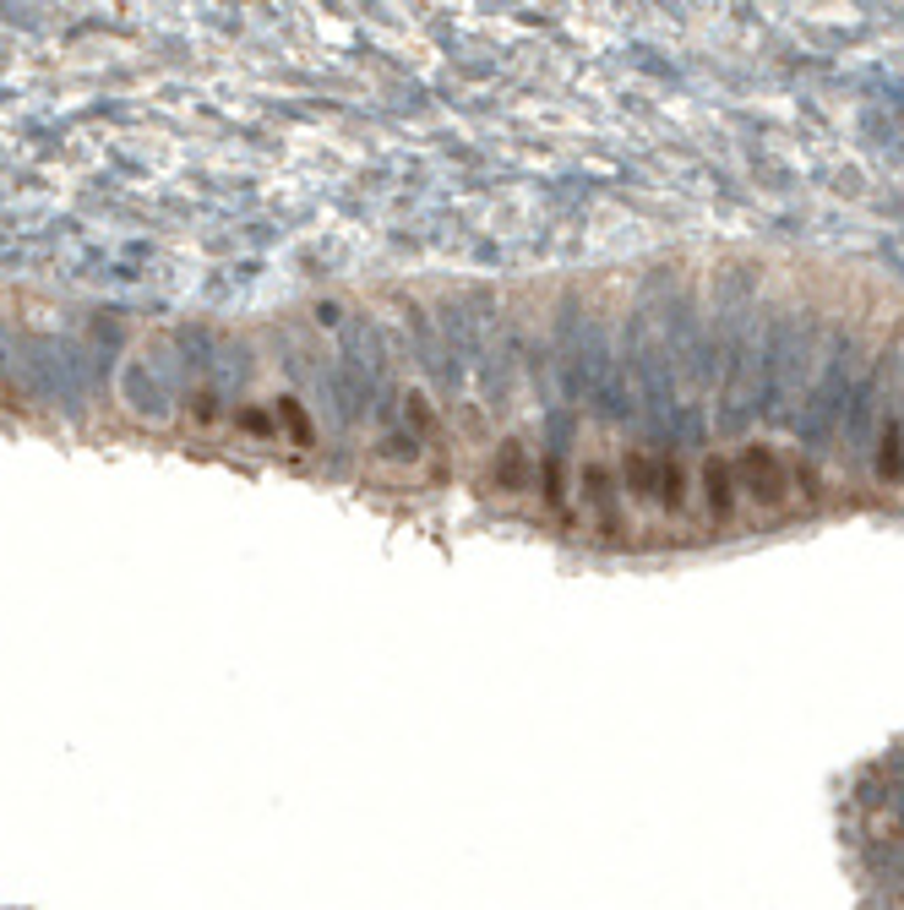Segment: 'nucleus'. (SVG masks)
<instances>
[{
	"instance_id": "obj_1",
	"label": "nucleus",
	"mask_w": 904,
	"mask_h": 910,
	"mask_svg": "<svg viewBox=\"0 0 904 910\" xmlns=\"http://www.w3.org/2000/svg\"><path fill=\"white\" fill-rule=\"evenodd\" d=\"M807 355H812V338L807 327H795V311L779 317L774 333H769V398H763V415H784L795 398H801V377H807Z\"/></svg>"
},
{
	"instance_id": "obj_2",
	"label": "nucleus",
	"mask_w": 904,
	"mask_h": 910,
	"mask_svg": "<svg viewBox=\"0 0 904 910\" xmlns=\"http://www.w3.org/2000/svg\"><path fill=\"white\" fill-rule=\"evenodd\" d=\"M844 355H850V338H840V349H834L823 382H818V392H812V409H807V420H801V437H807L812 453H823V442H829V431H834V415H840V403H844V382H850Z\"/></svg>"
},
{
	"instance_id": "obj_3",
	"label": "nucleus",
	"mask_w": 904,
	"mask_h": 910,
	"mask_svg": "<svg viewBox=\"0 0 904 910\" xmlns=\"http://www.w3.org/2000/svg\"><path fill=\"white\" fill-rule=\"evenodd\" d=\"M736 474H741V491L752 497V502H763V508H779L784 502V469H779L774 448H763V442H752V448H741L736 458Z\"/></svg>"
},
{
	"instance_id": "obj_4",
	"label": "nucleus",
	"mask_w": 904,
	"mask_h": 910,
	"mask_svg": "<svg viewBox=\"0 0 904 910\" xmlns=\"http://www.w3.org/2000/svg\"><path fill=\"white\" fill-rule=\"evenodd\" d=\"M583 497H588V508L605 519V529H616V485H610V474H605L599 463H583Z\"/></svg>"
},
{
	"instance_id": "obj_5",
	"label": "nucleus",
	"mask_w": 904,
	"mask_h": 910,
	"mask_svg": "<svg viewBox=\"0 0 904 910\" xmlns=\"http://www.w3.org/2000/svg\"><path fill=\"white\" fill-rule=\"evenodd\" d=\"M703 491H709L713 519H730V508H736V485H730V463H725V458H709V463H703Z\"/></svg>"
},
{
	"instance_id": "obj_6",
	"label": "nucleus",
	"mask_w": 904,
	"mask_h": 910,
	"mask_svg": "<svg viewBox=\"0 0 904 910\" xmlns=\"http://www.w3.org/2000/svg\"><path fill=\"white\" fill-rule=\"evenodd\" d=\"M877 474H883L888 485L904 480V442H900V426H894V420L883 426V442H877Z\"/></svg>"
},
{
	"instance_id": "obj_7",
	"label": "nucleus",
	"mask_w": 904,
	"mask_h": 910,
	"mask_svg": "<svg viewBox=\"0 0 904 910\" xmlns=\"http://www.w3.org/2000/svg\"><path fill=\"white\" fill-rule=\"evenodd\" d=\"M502 485H523V442H507L502 448Z\"/></svg>"
},
{
	"instance_id": "obj_8",
	"label": "nucleus",
	"mask_w": 904,
	"mask_h": 910,
	"mask_svg": "<svg viewBox=\"0 0 904 910\" xmlns=\"http://www.w3.org/2000/svg\"><path fill=\"white\" fill-rule=\"evenodd\" d=\"M888 910H904V889H900V894H894V906H888Z\"/></svg>"
}]
</instances>
